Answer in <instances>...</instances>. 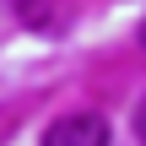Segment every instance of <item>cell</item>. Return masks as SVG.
<instances>
[{"label": "cell", "mask_w": 146, "mask_h": 146, "mask_svg": "<svg viewBox=\"0 0 146 146\" xmlns=\"http://www.w3.org/2000/svg\"><path fill=\"white\" fill-rule=\"evenodd\" d=\"M135 135H141V146H146V98H141V108H135Z\"/></svg>", "instance_id": "obj_2"}, {"label": "cell", "mask_w": 146, "mask_h": 146, "mask_svg": "<svg viewBox=\"0 0 146 146\" xmlns=\"http://www.w3.org/2000/svg\"><path fill=\"white\" fill-rule=\"evenodd\" d=\"M141 38H146V33H141Z\"/></svg>", "instance_id": "obj_3"}, {"label": "cell", "mask_w": 146, "mask_h": 146, "mask_svg": "<svg viewBox=\"0 0 146 146\" xmlns=\"http://www.w3.org/2000/svg\"><path fill=\"white\" fill-rule=\"evenodd\" d=\"M43 146H108V119L103 114H60L43 130Z\"/></svg>", "instance_id": "obj_1"}]
</instances>
